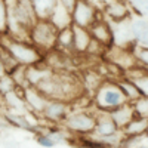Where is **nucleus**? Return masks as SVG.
Returning a JSON list of instances; mask_svg holds the SVG:
<instances>
[{"label": "nucleus", "mask_w": 148, "mask_h": 148, "mask_svg": "<svg viewBox=\"0 0 148 148\" xmlns=\"http://www.w3.org/2000/svg\"><path fill=\"white\" fill-rule=\"evenodd\" d=\"M0 47L21 67L39 65L43 61V53L30 40H19L5 34L0 40Z\"/></svg>", "instance_id": "1"}, {"label": "nucleus", "mask_w": 148, "mask_h": 148, "mask_svg": "<svg viewBox=\"0 0 148 148\" xmlns=\"http://www.w3.org/2000/svg\"><path fill=\"white\" fill-rule=\"evenodd\" d=\"M92 102L98 111L110 113V111L127 104V99L123 95L116 80H104L95 90Z\"/></svg>", "instance_id": "2"}, {"label": "nucleus", "mask_w": 148, "mask_h": 148, "mask_svg": "<svg viewBox=\"0 0 148 148\" xmlns=\"http://www.w3.org/2000/svg\"><path fill=\"white\" fill-rule=\"evenodd\" d=\"M96 114L90 113L88 110H71L67 116L65 121L62 123V127L71 133L73 136H90L95 130Z\"/></svg>", "instance_id": "3"}, {"label": "nucleus", "mask_w": 148, "mask_h": 148, "mask_svg": "<svg viewBox=\"0 0 148 148\" xmlns=\"http://www.w3.org/2000/svg\"><path fill=\"white\" fill-rule=\"evenodd\" d=\"M56 36L58 30L52 25L49 19H36V22L30 28V42L42 53L55 49Z\"/></svg>", "instance_id": "4"}, {"label": "nucleus", "mask_w": 148, "mask_h": 148, "mask_svg": "<svg viewBox=\"0 0 148 148\" xmlns=\"http://www.w3.org/2000/svg\"><path fill=\"white\" fill-rule=\"evenodd\" d=\"M99 10L96 6L89 3L88 0H77L76 6L71 12V19L74 25H79L82 28H88L99 18Z\"/></svg>", "instance_id": "5"}, {"label": "nucleus", "mask_w": 148, "mask_h": 148, "mask_svg": "<svg viewBox=\"0 0 148 148\" xmlns=\"http://www.w3.org/2000/svg\"><path fill=\"white\" fill-rule=\"evenodd\" d=\"M71 110H73L71 102L59 101V99H49L40 116L49 125H62Z\"/></svg>", "instance_id": "6"}, {"label": "nucleus", "mask_w": 148, "mask_h": 148, "mask_svg": "<svg viewBox=\"0 0 148 148\" xmlns=\"http://www.w3.org/2000/svg\"><path fill=\"white\" fill-rule=\"evenodd\" d=\"M105 53L108 55V61L111 65H116L119 70L123 68L125 71H129L132 70L133 67H136L139 62L136 56H135L133 52L130 51H126L123 47H117V46H110Z\"/></svg>", "instance_id": "7"}, {"label": "nucleus", "mask_w": 148, "mask_h": 148, "mask_svg": "<svg viewBox=\"0 0 148 148\" xmlns=\"http://www.w3.org/2000/svg\"><path fill=\"white\" fill-rule=\"evenodd\" d=\"M19 90H21V95L24 98V102H25V105H27V110L30 111V113H34L37 116H40L49 99L39 89L33 88V86H27V88L19 89Z\"/></svg>", "instance_id": "8"}, {"label": "nucleus", "mask_w": 148, "mask_h": 148, "mask_svg": "<svg viewBox=\"0 0 148 148\" xmlns=\"http://www.w3.org/2000/svg\"><path fill=\"white\" fill-rule=\"evenodd\" d=\"M89 33L92 36V39L96 40L99 45H102L104 47L108 49L110 46H113V31H111V25L102 15H99V18L89 27Z\"/></svg>", "instance_id": "9"}, {"label": "nucleus", "mask_w": 148, "mask_h": 148, "mask_svg": "<svg viewBox=\"0 0 148 148\" xmlns=\"http://www.w3.org/2000/svg\"><path fill=\"white\" fill-rule=\"evenodd\" d=\"M120 129L116 126V123L113 121V119L110 117L108 113H104V111H99L96 113V123H95V130L90 136L96 138V139H104L110 135L117 133Z\"/></svg>", "instance_id": "10"}, {"label": "nucleus", "mask_w": 148, "mask_h": 148, "mask_svg": "<svg viewBox=\"0 0 148 148\" xmlns=\"http://www.w3.org/2000/svg\"><path fill=\"white\" fill-rule=\"evenodd\" d=\"M129 24L133 43L138 47L148 49V18H133Z\"/></svg>", "instance_id": "11"}, {"label": "nucleus", "mask_w": 148, "mask_h": 148, "mask_svg": "<svg viewBox=\"0 0 148 148\" xmlns=\"http://www.w3.org/2000/svg\"><path fill=\"white\" fill-rule=\"evenodd\" d=\"M102 14L104 16H108L111 21L120 22L126 21L130 16V10L126 3H123L121 0H108L102 6Z\"/></svg>", "instance_id": "12"}, {"label": "nucleus", "mask_w": 148, "mask_h": 148, "mask_svg": "<svg viewBox=\"0 0 148 148\" xmlns=\"http://www.w3.org/2000/svg\"><path fill=\"white\" fill-rule=\"evenodd\" d=\"M73 30V52L74 53H86L92 42V36L88 28H82L79 25H71Z\"/></svg>", "instance_id": "13"}, {"label": "nucleus", "mask_w": 148, "mask_h": 148, "mask_svg": "<svg viewBox=\"0 0 148 148\" xmlns=\"http://www.w3.org/2000/svg\"><path fill=\"white\" fill-rule=\"evenodd\" d=\"M110 117L113 119V121L116 123V126L121 130L123 127H125L127 123L130 120H133L135 117H136V113H135V108H133V104L127 102L125 105H121L113 111H110Z\"/></svg>", "instance_id": "14"}, {"label": "nucleus", "mask_w": 148, "mask_h": 148, "mask_svg": "<svg viewBox=\"0 0 148 148\" xmlns=\"http://www.w3.org/2000/svg\"><path fill=\"white\" fill-rule=\"evenodd\" d=\"M126 138H142V135H148V117L136 116L121 129Z\"/></svg>", "instance_id": "15"}, {"label": "nucleus", "mask_w": 148, "mask_h": 148, "mask_svg": "<svg viewBox=\"0 0 148 148\" xmlns=\"http://www.w3.org/2000/svg\"><path fill=\"white\" fill-rule=\"evenodd\" d=\"M49 21L52 22V25H53L58 31L65 30V28H68V27L73 25L71 12H68L62 5H59V3L56 5L55 10L52 12V15H51V18H49Z\"/></svg>", "instance_id": "16"}, {"label": "nucleus", "mask_w": 148, "mask_h": 148, "mask_svg": "<svg viewBox=\"0 0 148 148\" xmlns=\"http://www.w3.org/2000/svg\"><path fill=\"white\" fill-rule=\"evenodd\" d=\"M36 19H49L55 10L58 0H30Z\"/></svg>", "instance_id": "17"}, {"label": "nucleus", "mask_w": 148, "mask_h": 148, "mask_svg": "<svg viewBox=\"0 0 148 148\" xmlns=\"http://www.w3.org/2000/svg\"><path fill=\"white\" fill-rule=\"evenodd\" d=\"M3 101L8 107V111H10V113H27L28 111L19 89H15V90L6 93L3 96Z\"/></svg>", "instance_id": "18"}, {"label": "nucleus", "mask_w": 148, "mask_h": 148, "mask_svg": "<svg viewBox=\"0 0 148 148\" xmlns=\"http://www.w3.org/2000/svg\"><path fill=\"white\" fill-rule=\"evenodd\" d=\"M116 82H117V84H119V88L121 89L123 95L126 96L127 102L133 104V102H136L138 99H141V98H142L141 92L138 90L136 86H135V83H133L132 80H129L127 77H125V76H123V77H119Z\"/></svg>", "instance_id": "19"}, {"label": "nucleus", "mask_w": 148, "mask_h": 148, "mask_svg": "<svg viewBox=\"0 0 148 148\" xmlns=\"http://www.w3.org/2000/svg\"><path fill=\"white\" fill-rule=\"evenodd\" d=\"M55 49L59 51L61 53H71L73 52V30H71V27L58 31Z\"/></svg>", "instance_id": "20"}, {"label": "nucleus", "mask_w": 148, "mask_h": 148, "mask_svg": "<svg viewBox=\"0 0 148 148\" xmlns=\"http://www.w3.org/2000/svg\"><path fill=\"white\" fill-rule=\"evenodd\" d=\"M34 138H36V142L39 144L40 147H43V148H55L58 144L52 139V136L49 135L45 129L42 130V132H39L37 135H34Z\"/></svg>", "instance_id": "21"}, {"label": "nucleus", "mask_w": 148, "mask_h": 148, "mask_svg": "<svg viewBox=\"0 0 148 148\" xmlns=\"http://www.w3.org/2000/svg\"><path fill=\"white\" fill-rule=\"evenodd\" d=\"M16 89V84L15 82L12 80V77L9 76V74H6V76H3L2 79H0V96H5L6 93L12 92Z\"/></svg>", "instance_id": "22"}, {"label": "nucleus", "mask_w": 148, "mask_h": 148, "mask_svg": "<svg viewBox=\"0 0 148 148\" xmlns=\"http://www.w3.org/2000/svg\"><path fill=\"white\" fill-rule=\"evenodd\" d=\"M130 6L144 18H148V0H129Z\"/></svg>", "instance_id": "23"}, {"label": "nucleus", "mask_w": 148, "mask_h": 148, "mask_svg": "<svg viewBox=\"0 0 148 148\" xmlns=\"http://www.w3.org/2000/svg\"><path fill=\"white\" fill-rule=\"evenodd\" d=\"M6 30H8V8L5 0H0V31L6 34Z\"/></svg>", "instance_id": "24"}, {"label": "nucleus", "mask_w": 148, "mask_h": 148, "mask_svg": "<svg viewBox=\"0 0 148 148\" xmlns=\"http://www.w3.org/2000/svg\"><path fill=\"white\" fill-rule=\"evenodd\" d=\"M133 53H135V56H136L138 62H139V64H142L145 68H148V49L138 47Z\"/></svg>", "instance_id": "25"}, {"label": "nucleus", "mask_w": 148, "mask_h": 148, "mask_svg": "<svg viewBox=\"0 0 148 148\" xmlns=\"http://www.w3.org/2000/svg\"><path fill=\"white\" fill-rule=\"evenodd\" d=\"M58 3L62 5L68 12H73L74 6H76V3H77V0H58Z\"/></svg>", "instance_id": "26"}, {"label": "nucleus", "mask_w": 148, "mask_h": 148, "mask_svg": "<svg viewBox=\"0 0 148 148\" xmlns=\"http://www.w3.org/2000/svg\"><path fill=\"white\" fill-rule=\"evenodd\" d=\"M88 2H89V3H92L93 6H96V8H98V6H104V5L108 2V0H88Z\"/></svg>", "instance_id": "27"}, {"label": "nucleus", "mask_w": 148, "mask_h": 148, "mask_svg": "<svg viewBox=\"0 0 148 148\" xmlns=\"http://www.w3.org/2000/svg\"><path fill=\"white\" fill-rule=\"evenodd\" d=\"M6 74H8V71H6V67H5V64H3L2 58H0V79H2L3 76H6Z\"/></svg>", "instance_id": "28"}, {"label": "nucleus", "mask_w": 148, "mask_h": 148, "mask_svg": "<svg viewBox=\"0 0 148 148\" xmlns=\"http://www.w3.org/2000/svg\"><path fill=\"white\" fill-rule=\"evenodd\" d=\"M18 2H19V3H24V5H28L30 0H18ZM30 5H31V3H30Z\"/></svg>", "instance_id": "29"}, {"label": "nucleus", "mask_w": 148, "mask_h": 148, "mask_svg": "<svg viewBox=\"0 0 148 148\" xmlns=\"http://www.w3.org/2000/svg\"><path fill=\"white\" fill-rule=\"evenodd\" d=\"M136 148H148V145H147V144H139Z\"/></svg>", "instance_id": "30"}, {"label": "nucleus", "mask_w": 148, "mask_h": 148, "mask_svg": "<svg viewBox=\"0 0 148 148\" xmlns=\"http://www.w3.org/2000/svg\"><path fill=\"white\" fill-rule=\"evenodd\" d=\"M3 36H5V34H3L2 31H0V40H2V37H3Z\"/></svg>", "instance_id": "31"}]
</instances>
